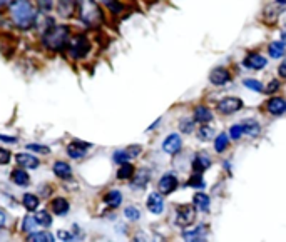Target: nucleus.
<instances>
[{
    "label": "nucleus",
    "instance_id": "obj_14",
    "mask_svg": "<svg viewBox=\"0 0 286 242\" xmlns=\"http://www.w3.org/2000/svg\"><path fill=\"white\" fill-rule=\"evenodd\" d=\"M183 239L188 242H199L208 239V229H206L203 224L196 226L194 229H188V231L183 232Z\"/></svg>",
    "mask_w": 286,
    "mask_h": 242
},
{
    "label": "nucleus",
    "instance_id": "obj_2",
    "mask_svg": "<svg viewBox=\"0 0 286 242\" xmlns=\"http://www.w3.org/2000/svg\"><path fill=\"white\" fill-rule=\"evenodd\" d=\"M70 39V29L67 25H50L42 32V45L50 52H62Z\"/></svg>",
    "mask_w": 286,
    "mask_h": 242
},
{
    "label": "nucleus",
    "instance_id": "obj_37",
    "mask_svg": "<svg viewBox=\"0 0 286 242\" xmlns=\"http://www.w3.org/2000/svg\"><path fill=\"white\" fill-rule=\"evenodd\" d=\"M129 159H131V155L127 154V151H126V149L116 151V152H114V155H112V160H114L116 164H124V162H127Z\"/></svg>",
    "mask_w": 286,
    "mask_h": 242
},
{
    "label": "nucleus",
    "instance_id": "obj_23",
    "mask_svg": "<svg viewBox=\"0 0 286 242\" xmlns=\"http://www.w3.org/2000/svg\"><path fill=\"white\" fill-rule=\"evenodd\" d=\"M241 127H243V134L250 135V137H258L261 134V124L258 121H254V119H248V121L243 122Z\"/></svg>",
    "mask_w": 286,
    "mask_h": 242
},
{
    "label": "nucleus",
    "instance_id": "obj_34",
    "mask_svg": "<svg viewBox=\"0 0 286 242\" xmlns=\"http://www.w3.org/2000/svg\"><path fill=\"white\" fill-rule=\"evenodd\" d=\"M27 241H32V242H52V241H56L52 236L47 234V232H31L27 237Z\"/></svg>",
    "mask_w": 286,
    "mask_h": 242
},
{
    "label": "nucleus",
    "instance_id": "obj_21",
    "mask_svg": "<svg viewBox=\"0 0 286 242\" xmlns=\"http://www.w3.org/2000/svg\"><path fill=\"white\" fill-rule=\"evenodd\" d=\"M52 171L59 179H62V181H67L72 177V169H70V165L64 162V160H57V162H54Z\"/></svg>",
    "mask_w": 286,
    "mask_h": 242
},
{
    "label": "nucleus",
    "instance_id": "obj_17",
    "mask_svg": "<svg viewBox=\"0 0 286 242\" xmlns=\"http://www.w3.org/2000/svg\"><path fill=\"white\" fill-rule=\"evenodd\" d=\"M50 211H52L56 215H59V217H64V215L69 214L70 204L65 197H56V199H52V202H50Z\"/></svg>",
    "mask_w": 286,
    "mask_h": 242
},
{
    "label": "nucleus",
    "instance_id": "obj_47",
    "mask_svg": "<svg viewBox=\"0 0 286 242\" xmlns=\"http://www.w3.org/2000/svg\"><path fill=\"white\" fill-rule=\"evenodd\" d=\"M278 74H280V79H286V63L283 62L280 65V69H278Z\"/></svg>",
    "mask_w": 286,
    "mask_h": 242
},
{
    "label": "nucleus",
    "instance_id": "obj_31",
    "mask_svg": "<svg viewBox=\"0 0 286 242\" xmlns=\"http://www.w3.org/2000/svg\"><path fill=\"white\" fill-rule=\"evenodd\" d=\"M33 217H35L37 224L42 226V227H47L49 229L50 226H52V215H50L47 211H37Z\"/></svg>",
    "mask_w": 286,
    "mask_h": 242
},
{
    "label": "nucleus",
    "instance_id": "obj_7",
    "mask_svg": "<svg viewBox=\"0 0 286 242\" xmlns=\"http://www.w3.org/2000/svg\"><path fill=\"white\" fill-rule=\"evenodd\" d=\"M178 185H179L178 177H176L174 174L167 172V174H164L161 179H159V182H158V190H159V194L167 195V194L174 192V190L178 189Z\"/></svg>",
    "mask_w": 286,
    "mask_h": 242
},
{
    "label": "nucleus",
    "instance_id": "obj_45",
    "mask_svg": "<svg viewBox=\"0 0 286 242\" xmlns=\"http://www.w3.org/2000/svg\"><path fill=\"white\" fill-rule=\"evenodd\" d=\"M126 151H127V154L131 155V159H134V157H137L142 152V147L141 146H129Z\"/></svg>",
    "mask_w": 286,
    "mask_h": 242
},
{
    "label": "nucleus",
    "instance_id": "obj_6",
    "mask_svg": "<svg viewBox=\"0 0 286 242\" xmlns=\"http://www.w3.org/2000/svg\"><path fill=\"white\" fill-rule=\"evenodd\" d=\"M243 109V100L238 97H224L218 102V110L222 116H231V114H236Z\"/></svg>",
    "mask_w": 286,
    "mask_h": 242
},
{
    "label": "nucleus",
    "instance_id": "obj_50",
    "mask_svg": "<svg viewBox=\"0 0 286 242\" xmlns=\"http://www.w3.org/2000/svg\"><path fill=\"white\" fill-rule=\"evenodd\" d=\"M12 2H14V0H0V8H5V7H8Z\"/></svg>",
    "mask_w": 286,
    "mask_h": 242
},
{
    "label": "nucleus",
    "instance_id": "obj_38",
    "mask_svg": "<svg viewBox=\"0 0 286 242\" xmlns=\"http://www.w3.org/2000/svg\"><path fill=\"white\" fill-rule=\"evenodd\" d=\"M179 129L183 130L184 134H191L194 130V121L192 119H184V121L179 122Z\"/></svg>",
    "mask_w": 286,
    "mask_h": 242
},
{
    "label": "nucleus",
    "instance_id": "obj_1",
    "mask_svg": "<svg viewBox=\"0 0 286 242\" xmlns=\"http://www.w3.org/2000/svg\"><path fill=\"white\" fill-rule=\"evenodd\" d=\"M8 17L12 24L20 30H29L35 25L37 20V10L32 5L31 0H14L8 5Z\"/></svg>",
    "mask_w": 286,
    "mask_h": 242
},
{
    "label": "nucleus",
    "instance_id": "obj_49",
    "mask_svg": "<svg viewBox=\"0 0 286 242\" xmlns=\"http://www.w3.org/2000/svg\"><path fill=\"white\" fill-rule=\"evenodd\" d=\"M0 141H3V142H15L17 139H15V137H8V135H2V134H0Z\"/></svg>",
    "mask_w": 286,
    "mask_h": 242
},
{
    "label": "nucleus",
    "instance_id": "obj_8",
    "mask_svg": "<svg viewBox=\"0 0 286 242\" xmlns=\"http://www.w3.org/2000/svg\"><path fill=\"white\" fill-rule=\"evenodd\" d=\"M231 79H233V75H231V72L226 69V67H216V69H213L211 74H209V82L216 87L226 86V84L231 82Z\"/></svg>",
    "mask_w": 286,
    "mask_h": 242
},
{
    "label": "nucleus",
    "instance_id": "obj_46",
    "mask_svg": "<svg viewBox=\"0 0 286 242\" xmlns=\"http://www.w3.org/2000/svg\"><path fill=\"white\" fill-rule=\"evenodd\" d=\"M57 237H59L61 241H67V242L75 239V236H74V234H70V232H67V231H59V232H57Z\"/></svg>",
    "mask_w": 286,
    "mask_h": 242
},
{
    "label": "nucleus",
    "instance_id": "obj_22",
    "mask_svg": "<svg viewBox=\"0 0 286 242\" xmlns=\"http://www.w3.org/2000/svg\"><path fill=\"white\" fill-rule=\"evenodd\" d=\"M131 179H132L131 187H132V189H139V190H142V189H146V187H147V184H149L151 174H149V171H147V169H141L139 174H137L136 177L132 176Z\"/></svg>",
    "mask_w": 286,
    "mask_h": 242
},
{
    "label": "nucleus",
    "instance_id": "obj_28",
    "mask_svg": "<svg viewBox=\"0 0 286 242\" xmlns=\"http://www.w3.org/2000/svg\"><path fill=\"white\" fill-rule=\"evenodd\" d=\"M22 204H24V207L27 209L29 212H32V211H37L39 209V197H37L35 194H31V192H27V194H24V197H22Z\"/></svg>",
    "mask_w": 286,
    "mask_h": 242
},
{
    "label": "nucleus",
    "instance_id": "obj_26",
    "mask_svg": "<svg viewBox=\"0 0 286 242\" xmlns=\"http://www.w3.org/2000/svg\"><path fill=\"white\" fill-rule=\"evenodd\" d=\"M119 165L121 167H119V171H117V179L119 181H127L136 174V169H134V165L129 162V160L124 164H119Z\"/></svg>",
    "mask_w": 286,
    "mask_h": 242
},
{
    "label": "nucleus",
    "instance_id": "obj_24",
    "mask_svg": "<svg viewBox=\"0 0 286 242\" xmlns=\"http://www.w3.org/2000/svg\"><path fill=\"white\" fill-rule=\"evenodd\" d=\"M104 202L109 209H117L123 204V194L119 190H109V192L104 194Z\"/></svg>",
    "mask_w": 286,
    "mask_h": 242
},
{
    "label": "nucleus",
    "instance_id": "obj_40",
    "mask_svg": "<svg viewBox=\"0 0 286 242\" xmlns=\"http://www.w3.org/2000/svg\"><path fill=\"white\" fill-rule=\"evenodd\" d=\"M197 137H199L201 141H209V139L213 137V129L211 127H206V124H203V127L197 130Z\"/></svg>",
    "mask_w": 286,
    "mask_h": 242
},
{
    "label": "nucleus",
    "instance_id": "obj_41",
    "mask_svg": "<svg viewBox=\"0 0 286 242\" xmlns=\"http://www.w3.org/2000/svg\"><path fill=\"white\" fill-rule=\"evenodd\" d=\"M229 137L233 139V141H239V139L243 137V127L241 124H236V125H233L229 129Z\"/></svg>",
    "mask_w": 286,
    "mask_h": 242
},
{
    "label": "nucleus",
    "instance_id": "obj_42",
    "mask_svg": "<svg viewBox=\"0 0 286 242\" xmlns=\"http://www.w3.org/2000/svg\"><path fill=\"white\" fill-rule=\"evenodd\" d=\"M27 151L39 152V154H49L50 149L47 146H39V144H27Z\"/></svg>",
    "mask_w": 286,
    "mask_h": 242
},
{
    "label": "nucleus",
    "instance_id": "obj_48",
    "mask_svg": "<svg viewBox=\"0 0 286 242\" xmlns=\"http://www.w3.org/2000/svg\"><path fill=\"white\" fill-rule=\"evenodd\" d=\"M5 224H7V215L3 211H0V229L5 227Z\"/></svg>",
    "mask_w": 286,
    "mask_h": 242
},
{
    "label": "nucleus",
    "instance_id": "obj_4",
    "mask_svg": "<svg viewBox=\"0 0 286 242\" xmlns=\"http://www.w3.org/2000/svg\"><path fill=\"white\" fill-rule=\"evenodd\" d=\"M67 54H69L70 59H75V60H81V59H86L89 52L92 50L91 40L87 39L84 33H77V35L70 37L69 42H67Z\"/></svg>",
    "mask_w": 286,
    "mask_h": 242
},
{
    "label": "nucleus",
    "instance_id": "obj_15",
    "mask_svg": "<svg viewBox=\"0 0 286 242\" xmlns=\"http://www.w3.org/2000/svg\"><path fill=\"white\" fill-rule=\"evenodd\" d=\"M91 147H92V144L74 141L67 146V154H69V157H72V159L79 160V159H82V157H86L87 149H91Z\"/></svg>",
    "mask_w": 286,
    "mask_h": 242
},
{
    "label": "nucleus",
    "instance_id": "obj_5",
    "mask_svg": "<svg viewBox=\"0 0 286 242\" xmlns=\"http://www.w3.org/2000/svg\"><path fill=\"white\" fill-rule=\"evenodd\" d=\"M194 219H196V209L192 204L178 206V209H176V224H178L179 227H183V229L191 227Z\"/></svg>",
    "mask_w": 286,
    "mask_h": 242
},
{
    "label": "nucleus",
    "instance_id": "obj_35",
    "mask_svg": "<svg viewBox=\"0 0 286 242\" xmlns=\"http://www.w3.org/2000/svg\"><path fill=\"white\" fill-rule=\"evenodd\" d=\"M124 215H126V219H129V220H139L141 219V211L137 209L136 206H127L124 209Z\"/></svg>",
    "mask_w": 286,
    "mask_h": 242
},
{
    "label": "nucleus",
    "instance_id": "obj_27",
    "mask_svg": "<svg viewBox=\"0 0 286 242\" xmlns=\"http://www.w3.org/2000/svg\"><path fill=\"white\" fill-rule=\"evenodd\" d=\"M102 3L112 15H121L126 10V5L121 0H102Z\"/></svg>",
    "mask_w": 286,
    "mask_h": 242
},
{
    "label": "nucleus",
    "instance_id": "obj_12",
    "mask_svg": "<svg viewBox=\"0 0 286 242\" xmlns=\"http://www.w3.org/2000/svg\"><path fill=\"white\" fill-rule=\"evenodd\" d=\"M211 164H213V160L208 152H197L194 155V159H192V171L204 174L209 167H211Z\"/></svg>",
    "mask_w": 286,
    "mask_h": 242
},
{
    "label": "nucleus",
    "instance_id": "obj_18",
    "mask_svg": "<svg viewBox=\"0 0 286 242\" xmlns=\"http://www.w3.org/2000/svg\"><path fill=\"white\" fill-rule=\"evenodd\" d=\"M17 164L24 169H37L40 165L39 159H37L33 154H27V152H22V154H17L15 157Z\"/></svg>",
    "mask_w": 286,
    "mask_h": 242
},
{
    "label": "nucleus",
    "instance_id": "obj_19",
    "mask_svg": "<svg viewBox=\"0 0 286 242\" xmlns=\"http://www.w3.org/2000/svg\"><path fill=\"white\" fill-rule=\"evenodd\" d=\"M10 179L15 185H19V187H27V185H31V176H29L22 167L14 169L10 174Z\"/></svg>",
    "mask_w": 286,
    "mask_h": 242
},
{
    "label": "nucleus",
    "instance_id": "obj_51",
    "mask_svg": "<svg viewBox=\"0 0 286 242\" xmlns=\"http://www.w3.org/2000/svg\"><path fill=\"white\" fill-rule=\"evenodd\" d=\"M276 3H280V5H285L286 0H276Z\"/></svg>",
    "mask_w": 286,
    "mask_h": 242
},
{
    "label": "nucleus",
    "instance_id": "obj_44",
    "mask_svg": "<svg viewBox=\"0 0 286 242\" xmlns=\"http://www.w3.org/2000/svg\"><path fill=\"white\" fill-rule=\"evenodd\" d=\"M278 89H280V82L278 80H273V82L268 84L266 89H263V92H266V94H275Z\"/></svg>",
    "mask_w": 286,
    "mask_h": 242
},
{
    "label": "nucleus",
    "instance_id": "obj_32",
    "mask_svg": "<svg viewBox=\"0 0 286 242\" xmlns=\"http://www.w3.org/2000/svg\"><path fill=\"white\" fill-rule=\"evenodd\" d=\"M37 227H39V224H37L35 217H33L32 214L25 215L24 220H22V231L27 232V234H31V232H35Z\"/></svg>",
    "mask_w": 286,
    "mask_h": 242
},
{
    "label": "nucleus",
    "instance_id": "obj_16",
    "mask_svg": "<svg viewBox=\"0 0 286 242\" xmlns=\"http://www.w3.org/2000/svg\"><path fill=\"white\" fill-rule=\"evenodd\" d=\"M266 110L271 116L281 117L286 110V100L283 97H271V99L266 102Z\"/></svg>",
    "mask_w": 286,
    "mask_h": 242
},
{
    "label": "nucleus",
    "instance_id": "obj_39",
    "mask_svg": "<svg viewBox=\"0 0 286 242\" xmlns=\"http://www.w3.org/2000/svg\"><path fill=\"white\" fill-rule=\"evenodd\" d=\"M35 3H37V7L40 8L42 14H47V12L52 10V7H54V0H35Z\"/></svg>",
    "mask_w": 286,
    "mask_h": 242
},
{
    "label": "nucleus",
    "instance_id": "obj_30",
    "mask_svg": "<svg viewBox=\"0 0 286 242\" xmlns=\"http://www.w3.org/2000/svg\"><path fill=\"white\" fill-rule=\"evenodd\" d=\"M268 52H270L273 59H281L285 55V42L283 40L271 42L270 47H268Z\"/></svg>",
    "mask_w": 286,
    "mask_h": 242
},
{
    "label": "nucleus",
    "instance_id": "obj_10",
    "mask_svg": "<svg viewBox=\"0 0 286 242\" xmlns=\"http://www.w3.org/2000/svg\"><path fill=\"white\" fill-rule=\"evenodd\" d=\"M266 63L268 60L259 52H250L245 57V60H243V65L251 70H263L266 67Z\"/></svg>",
    "mask_w": 286,
    "mask_h": 242
},
{
    "label": "nucleus",
    "instance_id": "obj_33",
    "mask_svg": "<svg viewBox=\"0 0 286 242\" xmlns=\"http://www.w3.org/2000/svg\"><path fill=\"white\" fill-rule=\"evenodd\" d=\"M186 185H188V187H194V189H203V187H206V181H204L203 174L194 172L191 177H189V181H188Z\"/></svg>",
    "mask_w": 286,
    "mask_h": 242
},
{
    "label": "nucleus",
    "instance_id": "obj_43",
    "mask_svg": "<svg viewBox=\"0 0 286 242\" xmlns=\"http://www.w3.org/2000/svg\"><path fill=\"white\" fill-rule=\"evenodd\" d=\"M10 159H12L10 151H7V149L0 147V165H5V164H8V162H10Z\"/></svg>",
    "mask_w": 286,
    "mask_h": 242
},
{
    "label": "nucleus",
    "instance_id": "obj_3",
    "mask_svg": "<svg viewBox=\"0 0 286 242\" xmlns=\"http://www.w3.org/2000/svg\"><path fill=\"white\" fill-rule=\"evenodd\" d=\"M77 10L79 19L84 25L91 29H95L104 24V14L102 8L95 0H77Z\"/></svg>",
    "mask_w": 286,
    "mask_h": 242
},
{
    "label": "nucleus",
    "instance_id": "obj_11",
    "mask_svg": "<svg viewBox=\"0 0 286 242\" xmlns=\"http://www.w3.org/2000/svg\"><path fill=\"white\" fill-rule=\"evenodd\" d=\"M183 149V139H181L179 134H171L164 139L162 142V151L166 154H171V155H176L178 152Z\"/></svg>",
    "mask_w": 286,
    "mask_h": 242
},
{
    "label": "nucleus",
    "instance_id": "obj_9",
    "mask_svg": "<svg viewBox=\"0 0 286 242\" xmlns=\"http://www.w3.org/2000/svg\"><path fill=\"white\" fill-rule=\"evenodd\" d=\"M75 10H77V0H57V14L61 19H72Z\"/></svg>",
    "mask_w": 286,
    "mask_h": 242
},
{
    "label": "nucleus",
    "instance_id": "obj_29",
    "mask_svg": "<svg viewBox=\"0 0 286 242\" xmlns=\"http://www.w3.org/2000/svg\"><path fill=\"white\" fill-rule=\"evenodd\" d=\"M228 147H229V137H228V134L221 132L216 139H214V151H216L218 154H222V152H224Z\"/></svg>",
    "mask_w": 286,
    "mask_h": 242
},
{
    "label": "nucleus",
    "instance_id": "obj_20",
    "mask_svg": "<svg viewBox=\"0 0 286 242\" xmlns=\"http://www.w3.org/2000/svg\"><path fill=\"white\" fill-rule=\"evenodd\" d=\"M192 206H194V209L199 211V212H209L211 199H209L208 194L197 192V194H194V197H192Z\"/></svg>",
    "mask_w": 286,
    "mask_h": 242
},
{
    "label": "nucleus",
    "instance_id": "obj_13",
    "mask_svg": "<svg viewBox=\"0 0 286 242\" xmlns=\"http://www.w3.org/2000/svg\"><path fill=\"white\" fill-rule=\"evenodd\" d=\"M146 206H147V211H149L151 214L159 215L164 211V197H162V194H159V192L149 194V195H147Z\"/></svg>",
    "mask_w": 286,
    "mask_h": 242
},
{
    "label": "nucleus",
    "instance_id": "obj_25",
    "mask_svg": "<svg viewBox=\"0 0 286 242\" xmlns=\"http://www.w3.org/2000/svg\"><path fill=\"white\" fill-rule=\"evenodd\" d=\"M213 121V112L206 105H197L194 109V122L199 124H209Z\"/></svg>",
    "mask_w": 286,
    "mask_h": 242
},
{
    "label": "nucleus",
    "instance_id": "obj_36",
    "mask_svg": "<svg viewBox=\"0 0 286 242\" xmlns=\"http://www.w3.org/2000/svg\"><path fill=\"white\" fill-rule=\"evenodd\" d=\"M243 84H245V87H248L250 91L253 92H263V84L259 82V80H254V79H245L243 80Z\"/></svg>",
    "mask_w": 286,
    "mask_h": 242
}]
</instances>
